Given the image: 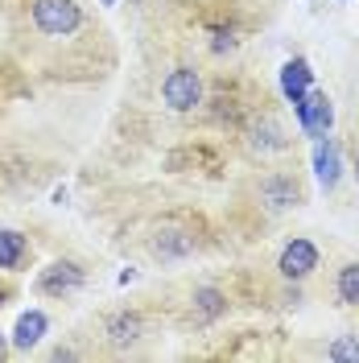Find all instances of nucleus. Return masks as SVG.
Listing matches in <instances>:
<instances>
[{"mask_svg": "<svg viewBox=\"0 0 359 363\" xmlns=\"http://www.w3.org/2000/svg\"><path fill=\"white\" fill-rule=\"evenodd\" d=\"M4 297H9V294H4V289H0V306H4Z\"/></svg>", "mask_w": 359, "mask_h": 363, "instance_id": "nucleus-19", "label": "nucleus"}, {"mask_svg": "<svg viewBox=\"0 0 359 363\" xmlns=\"http://www.w3.org/2000/svg\"><path fill=\"white\" fill-rule=\"evenodd\" d=\"M293 112H297V124L306 136H331V124H335V108L326 99V91H306L302 99H293Z\"/></svg>", "mask_w": 359, "mask_h": 363, "instance_id": "nucleus-2", "label": "nucleus"}, {"mask_svg": "<svg viewBox=\"0 0 359 363\" xmlns=\"http://www.w3.org/2000/svg\"><path fill=\"white\" fill-rule=\"evenodd\" d=\"M140 335H145V318L133 314V310H120V314L108 322V339H112L116 347H133Z\"/></svg>", "mask_w": 359, "mask_h": 363, "instance_id": "nucleus-9", "label": "nucleus"}, {"mask_svg": "<svg viewBox=\"0 0 359 363\" xmlns=\"http://www.w3.org/2000/svg\"><path fill=\"white\" fill-rule=\"evenodd\" d=\"M74 289H83V269L74 260H54L38 277V294H45V297H67Z\"/></svg>", "mask_w": 359, "mask_h": 363, "instance_id": "nucleus-4", "label": "nucleus"}, {"mask_svg": "<svg viewBox=\"0 0 359 363\" xmlns=\"http://www.w3.org/2000/svg\"><path fill=\"white\" fill-rule=\"evenodd\" d=\"M326 355H331V359H359V335H343Z\"/></svg>", "mask_w": 359, "mask_h": 363, "instance_id": "nucleus-16", "label": "nucleus"}, {"mask_svg": "<svg viewBox=\"0 0 359 363\" xmlns=\"http://www.w3.org/2000/svg\"><path fill=\"white\" fill-rule=\"evenodd\" d=\"M223 314H227V297L219 289H211V285L194 289V318L199 322H215V318H223Z\"/></svg>", "mask_w": 359, "mask_h": 363, "instance_id": "nucleus-13", "label": "nucleus"}, {"mask_svg": "<svg viewBox=\"0 0 359 363\" xmlns=\"http://www.w3.org/2000/svg\"><path fill=\"white\" fill-rule=\"evenodd\" d=\"M314 87V70H310V62L306 58H289L285 67H281V91H285V99H302L306 91Z\"/></svg>", "mask_w": 359, "mask_h": 363, "instance_id": "nucleus-7", "label": "nucleus"}, {"mask_svg": "<svg viewBox=\"0 0 359 363\" xmlns=\"http://www.w3.org/2000/svg\"><path fill=\"white\" fill-rule=\"evenodd\" d=\"M190 252H194V240L186 231H161L158 240H153V256L158 260H182Z\"/></svg>", "mask_w": 359, "mask_h": 363, "instance_id": "nucleus-12", "label": "nucleus"}, {"mask_svg": "<svg viewBox=\"0 0 359 363\" xmlns=\"http://www.w3.org/2000/svg\"><path fill=\"white\" fill-rule=\"evenodd\" d=\"M104 4H116V0H104Z\"/></svg>", "mask_w": 359, "mask_h": 363, "instance_id": "nucleus-20", "label": "nucleus"}, {"mask_svg": "<svg viewBox=\"0 0 359 363\" xmlns=\"http://www.w3.org/2000/svg\"><path fill=\"white\" fill-rule=\"evenodd\" d=\"M314 174L322 190H335L338 174H343V161H338V140L335 136H318L314 140Z\"/></svg>", "mask_w": 359, "mask_h": 363, "instance_id": "nucleus-6", "label": "nucleus"}, {"mask_svg": "<svg viewBox=\"0 0 359 363\" xmlns=\"http://www.w3.org/2000/svg\"><path fill=\"white\" fill-rule=\"evenodd\" d=\"M335 294H338V301H343V306H359V260H355V264H343V269H338Z\"/></svg>", "mask_w": 359, "mask_h": 363, "instance_id": "nucleus-15", "label": "nucleus"}, {"mask_svg": "<svg viewBox=\"0 0 359 363\" xmlns=\"http://www.w3.org/2000/svg\"><path fill=\"white\" fill-rule=\"evenodd\" d=\"M161 99H165L174 112H190V108H199V104H202V79H199V70L174 67L170 74H165V83H161Z\"/></svg>", "mask_w": 359, "mask_h": 363, "instance_id": "nucleus-3", "label": "nucleus"}, {"mask_svg": "<svg viewBox=\"0 0 359 363\" xmlns=\"http://www.w3.org/2000/svg\"><path fill=\"white\" fill-rule=\"evenodd\" d=\"M277 269L285 281H302V277H310L318 269V248L310 240H289L285 248H281V260H277Z\"/></svg>", "mask_w": 359, "mask_h": 363, "instance_id": "nucleus-5", "label": "nucleus"}, {"mask_svg": "<svg viewBox=\"0 0 359 363\" xmlns=\"http://www.w3.org/2000/svg\"><path fill=\"white\" fill-rule=\"evenodd\" d=\"M33 25L50 38H70L83 25V13L74 0H33Z\"/></svg>", "mask_w": 359, "mask_h": 363, "instance_id": "nucleus-1", "label": "nucleus"}, {"mask_svg": "<svg viewBox=\"0 0 359 363\" xmlns=\"http://www.w3.org/2000/svg\"><path fill=\"white\" fill-rule=\"evenodd\" d=\"M355 178H359V153H355Z\"/></svg>", "mask_w": 359, "mask_h": 363, "instance_id": "nucleus-18", "label": "nucleus"}, {"mask_svg": "<svg viewBox=\"0 0 359 363\" xmlns=\"http://www.w3.org/2000/svg\"><path fill=\"white\" fill-rule=\"evenodd\" d=\"M252 149H260V153H277V149H285V133H281V124L265 116V120H256V128H252Z\"/></svg>", "mask_w": 359, "mask_h": 363, "instance_id": "nucleus-14", "label": "nucleus"}, {"mask_svg": "<svg viewBox=\"0 0 359 363\" xmlns=\"http://www.w3.org/2000/svg\"><path fill=\"white\" fill-rule=\"evenodd\" d=\"M25 256H29V244H25L21 231H9V227H0V269L17 272L25 264Z\"/></svg>", "mask_w": 359, "mask_h": 363, "instance_id": "nucleus-11", "label": "nucleus"}, {"mask_svg": "<svg viewBox=\"0 0 359 363\" xmlns=\"http://www.w3.org/2000/svg\"><path fill=\"white\" fill-rule=\"evenodd\" d=\"M260 199H265L272 211H285V206H297L302 190H297V182L293 178H265L260 182Z\"/></svg>", "mask_w": 359, "mask_h": 363, "instance_id": "nucleus-8", "label": "nucleus"}, {"mask_svg": "<svg viewBox=\"0 0 359 363\" xmlns=\"http://www.w3.org/2000/svg\"><path fill=\"white\" fill-rule=\"evenodd\" d=\"M42 335H45V314L42 310H29V314H21L17 326H13V347H17V351H29V347H38Z\"/></svg>", "mask_w": 359, "mask_h": 363, "instance_id": "nucleus-10", "label": "nucleus"}, {"mask_svg": "<svg viewBox=\"0 0 359 363\" xmlns=\"http://www.w3.org/2000/svg\"><path fill=\"white\" fill-rule=\"evenodd\" d=\"M0 359H4V335H0Z\"/></svg>", "mask_w": 359, "mask_h": 363, "instance_id": "nucleus-17", "label": "nucleus"}]
</instances>
